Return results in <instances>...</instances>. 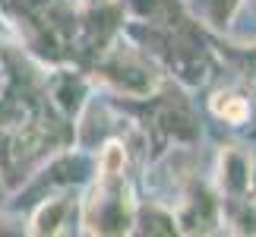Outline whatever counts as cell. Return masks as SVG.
<instances>
[{"label":"cell","mask_w":256,"mask_h":237,"mask_svg":"<svg viewBox=\"0 0 256 237\" xmlns=\"http://www.w3.org/2000/svg\"><path fill=\"white\" fill-rule=\"evenodd\" d=\"M82 10H92V6H114V4H120V0H76Z\"/></svg>","instance_id":"13"},{"label":"cell","mask_w":256,"mask_h":237,"mask_svg":"<svg viewBox=\"0 0 256 237\" xmlns=\"http://www.w3.org/2000/svg\"><path fill=\"white\" fill-rule=\"evenodd\" d=\"M186 95L190 92H184L180 86L164 82L162 92L146 102L149 114L140 124H142L146 136H149L152 158H158L168 149H200L202 124H200V114H196V108Z\"/></svg>","instance_id":"4"},{"label":"cell","mask_w":256,"mask_h":237,"mask_svg":"<svg viewBox=\"0 0 256 237\" xmlns=\"http://www.w3.org/2000/svg\"><path fill=\"white\" fill-rule=\"evenodd\" d=\"M256 158L244 142H222L215 152L212 164V186L218 190L222 200H244L250 190V177H253Z\"/></svg>","instance_id":"8"},{"label":"cell","mask_w":256,"mask_h":237,"mask_svg":"<svg viewBox=\"0 0 256 237\" xmlns=\"http://www.w3.org/2000/svg\"><path fill=\"white\" fill-rule=\"evenodd\" d=\"M80 196L82 190H57L32 202V212L22 222L28 237H66L80 234Z\"/></svg>","instance_id":"7"},{"label":"cell","mask_w":256,"mask_h":237,"mask_svg":"<svg viewBox=\"0 0 256 237\" xmlns=\"http://www.w3.org/2000/svg\"><path fill=\"white\" fill-rule=\"evenodd\" d=\"M250 200H256V164H253V177H250V190H247Z\"/></svg>","instance_id":"14"},{"label":"cell","mask_w":256,"mask_h":237,"mask_svg":"<svg viewBox=\"0 0 256 237\" xmlns=\"http://www.w3.org/2000/svg\"><path fill=\"white\" fill-rule=\"evenodd\" d=\"M206 111H209V117H215L222 126L240 130V126H247L250 117H253V102H250V92L240 82H228V86H218V88L209 92Z\"/></svg>","instance_id":"9"},{"label":"cell","mask_w":256,"mask_h":237,"mask_svg":"<svg viewBox=\"0 0 256 237\" xmlns=\"http://www.w3.org/2000/svg\"><path fill=\"white\" fill-rule=\"evenodd\" d=\"M244 10H250V13L256 16V0H244Z\"/></svg>","instance_id":"15"},{"label":"cell","mask_w":256,"mask_h":237,"mask_svg":"<svg viewBox=\"0 0 256 237\" xmlns=\"http://www.w3.org/2000/svg\"><path fill=\"white\" fill-rule=\"evenodd\" d=\"M168 206L174 212L177 234L209 237L222 231V196L209 177H200V171L180 184V190L174 193V200Z\"/></svg>","instance_id":"5"},{"label":"cell","mask_w":256,"mask_h":237,"mask_svg":"<svg viewBox=\"0 0 256 237\" xmlns=\"http://www.w3.org/2000/svg\"><path fill=\"white\" fill-rule=\"evenodd\" d=\"M86 73L98 95L117 98V102H136V104H146L168 82V76L152 60V54L124 28L88 60Z\"/></svg>","instance_id":"2"},{"label":"cell","mask_w":256,"mask_h":237,"mask_svg":"<svg viewBox=\"0 0 256 237\" xmlns=\"http://www.w3.org/2000/svg\"><path fill=\"white\" fill-rule=\"evenodd\" d=\"M184 6L193 22H200L212 35H228L244 13V0H184Z\"/></svg>","instance_id":"10"},{"label":"cell","mask_w":256,"mask_h":237,"mask_svg":"<svg viewBox=\"0 0 256 237\" xmlns=\"http://www.w3.org/2000/svg\"><path fill=\"white\" fill-rule=\"evenodd\" d=\"M133 234L142 237H174L177 224H174V212L164 200L146 196L136 202V222H133Z\"/></svg>","instance_id":"11"},{"label":"cell","mask_w":256,"mask_h":237,"mask_svg":"<svg viewBox=\"0 0 256 237\" xmlns=\"http://www.w3.org/2000/svg\"><path fill=\"white\" fill-rule=\"evenodd\" d=\"M124 32L136 38L162 66L168 82L180 86L184 92H200L215 76V48L206 42V35L212 32H206L190 16L174 26H146L124 19Z\"/></svg>","instance_id":"1"},{"label":"cell","mask_w":256,"mask_h":237,"mask_svg":"<svg viewBox=\"0 0 256 237\" xmlns=\"http://www.w3.org/2000/svg\"><path fill=\"white\" fill-rule=\"evenodd\" d=\"M136 193L133 177H102L92 174L80 196V234L86 237H126L136 222Z\"/></svg>","instance_id":"3"},{"label":"cell","mask_w":256,"mask_h":237,"mask_svg":"<svg viewBox=\"0 0 256 237\" xmlns=\"http://www.w3.org/2000/svg\"><path fill=\"white\" fill-rule=\"evenodd\" d=\"M42 88H44V102L48 108L64 117L66 124H76V117L82 114V108L88 104V98L95 95V86L88 79L86 66L80 64H54L42 70Z\"/></svg>","instance_id":"6"},{"label":"cell","mask_w":256,"mask_h":237,"mask_svg":"<svg viewBox=\"0 0 256 237\" xmlns=\"http://www.w3.org/2000/svg\"><path fill=\"white\" fill-rule=\"evenodd\" d=\"M10 200H13V190H10V184H6L4 171H0V212H6V209H10Z\"/></svg>","instance_id":"12"}]
</instances>
